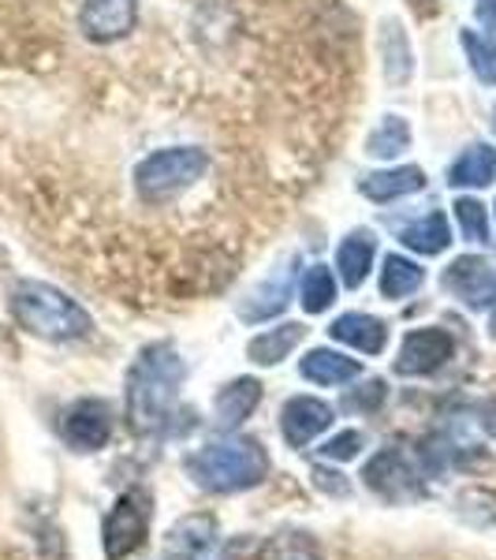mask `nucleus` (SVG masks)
Instances as JSON below:
<instances>
[{
    "label": "nucleus",
    "mask_w": 496,
    "mask_h": 560,
    "mask_svg": "<svg viewBox=\"0 0 496 560\" xmlns=\"http://www.w3.org/2000/svg\"><path fill=\"white\" fill-rule=\"evenodd\" d=\"M187 366L173 345H150L139 351V359L128 370V388H123V404H128V422L134 433H161L173 422L179 388H184Z\"/></svg>",
    "instance_id": "1"
},
{
    "label": "nucleus",
    "mask_w": 496,
    "mask_h": 560,
    "mask_svg": "<svg viewBox=\"0 0 496 560\" xmlns=\"http://www.w3.org/2000/svg\"><path fill=\"white\" fill-rule=\"evenodd\" d=\"M187 471L205 493H243L265 482L269 456L255 438H221L187 456Z\"/></svg>",
    "instance_id": "2"
},
{
    "label": "nucleus",
    "mask_w": 496,
    "mask_h": 560,
    "mask_svg": "<svg viewBox=\"0 0 496 560\" xmlns=\"http://www.w3.org/2000/svg\"><path fill=\"white\" fill-rule=\"evenodd\" d=\"M12 314L26 332L42 340H83L90 337L94 322L71 295L42 280H23L12 292Z\"/></svg>",
    "instance_id": "3"
},
{
    "label": "nucleus",
    "mask_w": 496,
    "mask_h": 560,
    "mask_svg": "<svg viewBox=\"0 0 496 560\" xmlns=\"http://www.w3.org/2000/svg\"><path fill=\"white\" fill-rule=\"evenodd\" d=\"M205 168H210V153L198 147L157 150L150 158H142L139 168H134V191L150 206L173 202L205 176Z\"/></svg>",
    "instance_id": "4"
},
{
    "label": "nucleus",
    "mask_w": 496,
    "mask_h": 560,
    "mask_svg": "<svg viewBox=\"0 0 496 560\" xmlns=\"http://www.w3.org/2000/svg\"><path fill=\"white\" fill-rule=\"evenodd\" d=\"M153 523V497L142 486H131L116 497V504L108 509L102 523V546L108 560H128L134 549L146 546Z\"/></svg>",
    "instance_id": "5"
},
{
    "label": "nucleus",
    "mask_w": 496,
    "mask_h": 560,
    "mask_svg": "<svg viewBox=\"0 0 496 560\" xmlns=\"http://www.w3.org/2000/svg\"><path fill=\"white\" fill-rule=\"evenodd\" d=\"M363 482L366 490H374L377 497L392 504H403V501H418L422 497V471L411 464L408 453H400L395 445L381 448L369 464L363 467Z\"/></svg>",
    "instance_id": "6"
},
{
    "label": "nucleus",
    "mask_w": 496,
    "mask_h": 560,
    "mask_svg": "<svg viewBox=\"0 0 496 560\" xmlns=\"http://www.w3.org/2000/svg\"><path fill=\"white\" fill-rule=\"evenodd\" d=\"M456 355V337L448 329L426 325V329H411L400 345V359H395V374L403 377H429L437 374L448 359Z\"/></svg>",
    "instance_id": "7"
},
{
    "label": "nucleus",
    "mask_w": 496,
    "mask_h": 560,
    "mask_svg": "<svg viewBox=\"0 0 496 560\" xmlns=\"http://www.w3.org/2000/svg\"><path fill=\"white\" fill-rule=\"evenodd\" d=\"M134 23H139V0H83L79 8V31L97 45L128 38Z\"/></svg>",
    "instance_id": "8"
},
{
    "label": "nucleus",
    "mask_w": 496,
    "mask_h": 560,
    "mask_svg": "<svg viewBox=\"0 0 496 560\" xmlns=\"http://www.w3.org/2000/svg\"><path fill=\"white\" fill-rule=\"evenodd\" d=\"M445 288L463 306L482 311L496 300V266L482 255H463L445 269Z\"/></svg>",
    "instance_id": "9"
},
{
    "label": "nucleus",
    "mask_w": 496,
    "mask_h": 560,
    "mask_svg": "<svg viewBox=\"0 0 496 560\" xmlns=\"http://www.w3.org/2000/svg\"><path fill=\"white\" fill-rule=\"evenodd\" d=\"M60 433L75 453H97L113 438V408L105 400H79L64 411Z\"/></svg>",
    "instance_id": "10"
},
{
    "label": "nucleus",
    "mask_w": 496,
    "mask_h": 560,
    "mask_svg": "<svg viewBox=\"0 0 496 560\" xmlns=\"http://www.w3.org/2000/svg\"><path fill=\"white\" fill-rule=\"evenodd\" d=\"M329 427H332V408L318 400V396H292L281 411V433L287 448H306Z\"/></svg>",
    "instance_id": "11"
},
{
    "label": "nucleus",
    "mask_w": 496,
    "mask_h": 560,
    "mask_svg": "<svg viewBox=\"0 0 496 560\" xmlns=\"http://www.w3.org/2000/svg\"><path fill=\"white\" fill-rule=\"evenodd\" d=\"M168 557L173 560H221V535L213 516H187L168 535Z\"/></svg>",
    "instance_id": "12"
},
{
    "label": "nucleus",
    "mask_w": 496,
    "mask_h": 560,
    "mask_svg": "<svg viewBox=\"0 0 496 560\" xmlns=\"http://www.w3.org/2000/svg\"><path fill=\"white\" fill-rule=\"evenodd\" d=\"M261 404V382L258 377H236L213 396V415H216V427L224 430H236L250 415L258 411Z\"/></svg>",
    "instance_id": "13"
},
{
    "label": "nucleus",
    "mask_w": 496,
    "mask_h": 560,
    "mask_svg": "<svg viewBox=\"0 0 496 560\" xmlns=\"http://www.w3.org/2000/svg\"><path fill=\"white\" fill-rule=\"evenodd\" d=\"M292 280H295V258L276 269V273L269 277L247 303H239V318L243 322H265V318L284 314L287 303H292Z\"/></svg>",
    "instance_id": "14"
},
{
    "label": "nucleus",
    "mask_w": 496,
    "mask_h": 560,
    "mask_svg": "<svg viewBox=\"0 0 496 560\" xmlns=\"http://www.w3.org/2000/svg\"><path fill=\"white\" fill-rule=\"evenodd\" d=\"M426 187V173L418 165H400V168H385V173H369L358 179V191L369 202H400L408 195H418Z\"/></svg>",
    "instance_id": "15"
},
{
    "label": "nucleus",
    "mask_w": 496,
    "mask_h": 560,
    "mask_svg": "<svg viewBox=\"0 0 496 560\" xmlns=\"http://www.w3.org/2000/svg\"><path fill=\"white\" fill-rule=\"evenodd\" d=\"M329 337L347 348L366 351V355H381L385 345H389V325L374 318V314H340L329 325Z\"/></svg>",
    "instance_id": "16"
},
{
    "label": "nucleus",
    "mask_w": 496,
    "mask_h": 560,
    "mask_svg": "<svg viewBox=\"0 0 496 560\" xmlns=\"http://www.w3.org/2000/svg\"><path fill=\"white\" fill-rule=\"evenodd\" d=\"M374 255H377V240L369 236L366 229H355L351 236L340 243L336 250V269H340V280L347 288H363L369 269H374Z\"/></svg>",
    "instance_id": "17"
},
{
    "label": "nucleus",
    "mask_w": 496,
    "mask_h": 560,
    "mask_svg": "<svg viewBox=\"0 0 496 560\" xmlns=\"http://www.w3.org/2000/svg\"><path fill=\"white\" fill-rule=\"evenodd\" d=\"M299 374L306 377V382H314V385H347V382H355L358 374H363V366L355 363V359H347V355H340V351H332V348H314L310 355L299 363Z\"/></svg>",
    "instance_id": "18"
},
{
    "label": "nucleus",
    "mask_w": 496,
    "mask_h": 560,
    "mask_svg": "<svg viewBox=\"0 0 496 560\" xmlns=\"http://www.w3.org/2000/svg\"><path fill=\"white\" fill-rule=\"evenodd\" d=\"M303 337H306V325L284 322V325H276V329L258 332L247 345V355H250V363H258V366H276L287 359V351H295L303 345Z\"/></svg>",
    "instance_id": "19"
},
{
    "label": "nucleus",
    "mask_w": 496,
    "mask_h": 560,
    "mask_svg": "<svg viewBox=\"0 0 496 560\" xmlns=\"http://www.w3.org/2000/svg\"><path fill=\"white\" fill-rule=\"evenodd\" d=\"M381 65H385L389 86H403L414 71V52H411L408 31H403L395 20L381 23Z\"/></svg>",
    "instance_id": "20"
},
{
    "label": "nucleus",
    "mask_w": 496,
    "mask_h": 560,
    "mask_svg": "<svg viewBox=\"0 0 496 560\" xmlns=\"http://www.w3.org/2000/svg\"><path fill=\"white\" fill-rule=\"evenodd\" d=\"M493 179H496V150L489 142H474L448 168V184L452 187H489Z\"/></svg>",
    "instance_id": "21"
},
{
    "label": "nucleus",
    "mask_w": 496,
    "mask_h": 560,
    "mask_svg": "<svg viewBox=\"0 0 496 560\" xmlns=\"http://www.w3.org/2000/svg\"><path fill=\"white\" fill-rule=\"evenodd\" d=\"M400 240L411 250H418V255H440L452 243V224H448V217L440 210H433L426 217H418V221H411L408 229H400Z\"/></svg>",
    "instance_id": "22"
},
{
    "label": "nucleus",
    "mask_w": 496,
    "mask_h": 560,
    "mask_svg": "<svg viewBox=\"0 0 496 560\" xmlns=\"http://www.w3.org/2000/svg\"><path fill=\"white\" fill-rule=\"evenodd\" d=\"M426 284V269L418 261L403 258V255H389L385 258V269H381V295L385 300H408L418 288Z\"/></svg>",
    "instance_id": "23"
},
{
    "label": "nucleus",
    "mask_w": 496,
    "mask_h": 560,
    "mask_svg": "<svg viewBox=\"0 0 496 560\" xmlns=\"http://www.w3.org/2000/svg\"><path fill=\"white\" fill-rule=\"evenodd\" d=\"M408 147H411V124L403 120V116H381V124H377L366 139V153L381 161L400 158Z\"/></svg>",
    "instance_id": "24"
},
{
    "label": "nucleus",
    "mask_w": 496,
    "mask_h": 560,
    "mask_svg": "<svg viewBox=\"0 0 496 560\" xmlns=\"http://www.w3.org/2000/svg\"><path fill=\"white\" fill-rule=\"evenodd\" d=\"M258 560H324L321 546L306 530H276L273 538H265Z\"/></svg>",
    "instance_id": "25"
},
{
    "label": "nucleus",
    "mask_w": 496,
    "mask_h": 560,
    "mask_svg": "<svg viewBox=\"0 0 496 560\" xmlns=\"http://www.w3.org/2000/svg\"><path fill=\"white\" fill-rule=\"evenodd\" d=\"M299 300L306 314H324L332 303H336V277H332L329 266H310L299 284Z\"/></svg>",
    "instance_id": "26"
},
{
    "label": "nucleus",
    "mask_w": 496,
    "mask_h": 560,
    "mask_svg": "<svg viewBox=\"0 0 496 560\" xmlns=\"http://www.w3.org/2000/svg\"><path fill=\"white\" fill-rule=\"evenodd\" d=\"M459 45H463L474 75L482 79L485 86H496V42L482 38L477 31H459Z\"/></svg>",
    "instance_id": "27"
},
{
    "label": "nucleus",
    "mask_w": 496,
    "mask_h": 560,
    "mask_svg": "<svg viewBox=\"0 0 496 560\" xmlns=\"http://www.w3.org/2000/svg\"><path fill=\"white\" fill-rule=\"evenodd\" d=\"M456 221H459V232L471 243H489V213H485V206L477 202V198H459Z\"/></svg>",
    "instance_id": "28"
},
{
    "label": "nucleus",
    "mask_w": 496,
    "mask_h": 560,
    "mask_svg": "<svg viewBox=\"0 0 496 560\" xmlns=\"http://www.w3.org/2000/svg\"><path fill=\"white\" fill-rule=\"evenodd\" d=\"M385 400H389V385H385L381 377H374V382L358 385L355 393L344 396V408H351V411H377Z\"/></svg>",
    "instance_id": "29"
},
{
    "label": "nucleus",
    "mask_w": 496,
    "mask_h": 560,
    "mask_svg": "<svg viewBox=\"0 0 496 560\" xmlns=\"http://www.w3.org/2000/svg\"><path fill=\"white\" fill-rule=\"evenodd\" d=\"M366 438L358 430H347V433H336L332 441H324L321 445V456L324 459H355L358 453H363Z\"/></svg>",
    "instance_id": "30"
},
{
    "label": "nucleus",
    "mask_w": 496,
    "mask_h": 560,
    "mask_svg": "<svg viewBox=\"0 0 496 560\" xmlns=\"http://www.w3.org/2000/svg\"><path fill=\"white\" fill-rule=\"evenodd\" d=\"M477 23L496 38V0H482V4H477Z\"/></svg>",
    "instance_id": "31"
},
{
    "label": "nucleus",
    "mask_w": 496,
    "mask_h": 560,
    "mask_svg": "<svg viewBox=\"0 0 496 560\" xmlns=\"http://www.w3.org/2000/svg\"><path fill=\"white\" fill-rule=\"evenodd\" d=\"M482 427L496 438V400H485L482 404Z\"/></svg>",
    "instance_id": "32"
},
{
    "label": "nucleus",
    "mask_w": 496,
    "mask_h": 560,
    "mask_svg": "<svg viewBox=\"0 0 496 560\" xmlns=\"http://www.w3.org/2000/svg\"><path fill=\"white\" fill-rule=\"evenodd\" d=\"M489 332L496 337V306H493V318H489Z\"/></svg>",
    "instance_id": "33"
},
{
    "label": "nucleus",
    "mask_w": 496,
    "mask_h": 560,
    "mask_svg": "<svg viewBox=\"0 0 496 560\" xmlns=\"http://www.w3.org/2000/svg\"><path fill=\"white\" fill-rule=\"evenodd\" d=\"M493 210H496V206H493Z\"/></svg>",
    "instance_id": "34"
}]
</instances>
